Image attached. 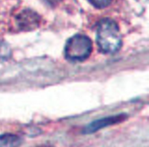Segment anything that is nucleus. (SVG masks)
I'll use <instances>...</instances> for the list:
<instances>
[{"label": "nucleus", "instance_id": "6", "mask_svg": "<svg viewBox=\"0 0 149 147\" xmlns=\"http://www.w3.org/2000/svg\"><path fill=\"white\" fill-rule=\"evenodd\" d=\"M87 1L96 8L102 9L108 7L113 0H87Z\"/></svg>", "mask_w": 149, "mask_h": 147}, {"label": "nucleus", "instance_id": "2", "mask_svg": "<svg viewBox=\"0 0 149 147\" xmlns=\"http://www.w3.org/2000/svg\"><path fill=\"white\" fill-rule=\"evenodd\" d=\"M93 49L92 41L88 36L77 34L70 38L65 47L67 59L73 61H82L90 55Z\"/></svg>", "mask_w": 149, "mask_h": 147}, {"label": "nucleus", "instance_id": "4", "mask_svg": "<svg viewBox=\"0 0 149 147\" xmlns=\"http://www.w3.org/2000/svg\"><path fill=\"white\" fill-rule=\"evenodd\" d=\"M125 117H126L125 115L118 114L96 120L86 127V128L84 129V133H93L102 128L122 122L125 119Z\"/></svg>", "mask_w": 149, "mask_h": 147}, {"label": "nucleus", "instance_id": "5", "mask_svg": "<svg viewBox=\"0 0 149 147\" xmlns=\"http://www.w3.org/2000/svg\"><path fill=\"white\" fill-rule=\"evenodd\" d=\"M21 139L13 134H4L0 135V147H19Z\"/></svg>", "mask_w": 149, "mask_h": 147}, {"label": "nucleus", "instance_id": "1", "mask_svg": "<svg viewBox=\"0 0 149 147\" xmlns=\"http://www.w3.org/2000/svg\"><path fill=\"white\" fill-rule=\"evenodd\" d=\"M96 36L97 45L104 53H115L122 46V36L119 28L117 23L111 19L105 18L99 22Z\"/></svg>", "mask_w": 149, "mask_h": 147}, {"label": "nucleus", "instance_id": "3", "mask_svg": "<svg viewBox=\"0 0 149 147\" xmlns=\"http://www.w3.org/2000/svg\"><path fill=\"white\" fill-rule=\"evenodd\" d=\"M16 24L20 30H31L39 25V17L30 10H23L16 17Z\"/></svg>", "mask_w": 149, "mask_h": 147}]
</instances>
